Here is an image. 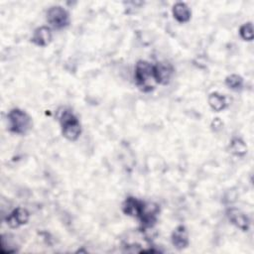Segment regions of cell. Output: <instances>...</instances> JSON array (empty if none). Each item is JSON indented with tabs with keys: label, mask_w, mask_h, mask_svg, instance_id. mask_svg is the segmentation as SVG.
<instances>
[{
	"label": "cell",
	"mask_w": 254,
	"mask_h": 254,
	"mask_svg": "<svg viewBox=\"0 0 254 254\" xmlns=\"http://www.w3.org/2000/svg\"><path fill=\"white\" fill-rule=\"evenodd\" d=\"M1 253L8 254L17 251L16 244L13 242V239L8 234H3L1 236Z\"/></svg>",
	"instance_id": "cell-14"
},
{
	"label": "cell",
	"mask_w": 254,
	"mask_h": 254,
	"mask_svg": "<svg viewBox=\"0 0 254 254\" xmlns=\"http://www.w3.org/2000/svg\"><path fill=\"white\" fill-rule=\"evenodd\" d=\"M28 220L29 212L23 207H17L6 217V223L11 228H17L23 224H26Z\"/></svg>",
	"instance_id": "cell-6"
},
{
	"label": "cell",
	"mask_w": 254,
	"mask_h": 254,
	"mask_svg": "<svg viewBox=\"0 0 254 254\" xmlns=\"http://www.w3.org/2000/svg\"><path fill=\"white\" fill-rule=\"evenodd\" d=\"M47 20L55 29H63L69 24L68 13L61 6L51 7L47 13Z\"/></svg>",
	"instance_id": "cell-4"
},
{
	"label": "cell",
	"mask_w": 254,
	"mask_h": 254,
	"mask_svg": "<svg viewBox=\"0 0 254 254\" xmlns=\"http://www.w3.org/2000/svg\"><path fill=\"white\" fill-rule=\"evenodd\" d=\"M225 83L233 90H240L243 86V79L238 74H230L225 78Z\"/></svg>",
	"instance_id": "cell-15"
},
{
	"label": "cell",
	"mask_w": 254,
	"mask_h": 254,
	"mask_svg": "<svg viewBox=\"0 0 254 254\" xmlns=\"http://www.w3.org/2000/svg\"><path fill=\"white\" fill-rule=\"evenodd\" d=\"M172 243L179 250H182L189 245L188 231L185 226L180 225L174 230L172 234Z\"/></svg>",
	"instance_id": "cell-11"
},
{
	"label": "cell",
	"mask_w": 254,
	"mask_h": 254,
	"mask_svg": "<svg viewBox=\"0 0 254 254\" xmlns=\"http://www.w3.org/2000/svg\"><path fill=\"white\" fill-rule=\"evenodd\" d=\"M135 80L137 86L145 92L151 91L157 84L154 65L146 61H139L135 66Z\"/></svg>",
	"instance_id": "cell-1"
},
{
	"label": "cell",
	"mask_w": 254,
	"mask_h": 254,
	"mask_svg": "<svg viewBox=\"0 0 254 254\" xmlns=\"http://www.w3.org/2000/svg\"><path fill=\"white\" fill-rule=\"evenodd\" d=\"M159 212V206L154 202L143 201L141 213L138 217L144 228L152 227L157 220V214Z\"/></svg>",
	"instance_id": "cell-5"
},
{
	"label": "cell",
	"mask_w": 254,
	"mask_h": 254,
	"mask_svg": "<svg viewBox=\"0 0 254 254\" xmlns=\"http://www.w3.org/2000/svg\"><path fill=\"white\" fill-rule=\"evenodd\" d=\"M208 103L214 111H221L226 106L225 97L217 92H212L208 96Z\"/></svg>",
	"instance_id": "cell-13"
},
{
	"label": "cell",
	"mask_w": 254,
	"mask_h": 254,
	"mask_svg": "<svg viewBox=\"0 0 254 254\" xmlns=\"http://www.w3.org/2000/svg\"><path fill=\"white\" fill-rule=\"evenodd\" d=\"M173 15L178 22L185 23L190 19V10L187 4L178 2L173 7Z\"/></svg>",
	"instance_id": "cell-12"
},
{
	"label": "cell",
	"mask_w": 254,
	"mask_h": 254,
	"mask_svg": "<svg viewBox=\"0 0 254 254\" xmlns=\"http://www.w3.org/2000/svg\"><path fill=\"white\" fill-rule=\"evenodd\" d=\"M8 122L10 131L17 134L27 133L31 126L32 121L30 116L23 110L19 108H14L8 113Z\"/></svg>",
	"instance_id": "cell-3"
},
{
	"label": "cell",
	"mask_w": 254,
	"mask_h": 254,
	"mask_svg": "<svg viewBox=\"0 0 254 254\" xmlns=\"http://www.w3.org/2000/svg\"><path fill=\"white\" fill-rule=\"evenodd\" d=\"M239 34L241 36V38L244 41H252L253 40V29H252V24L249 23H245L240 27L239 30Z\"/></svg>",
	"instance_id": "cell-17"
},
{
	"label": "cell",
	"mask_w": 254,
	"mask_h": 254,
	"mask_svg": "<svg viewBox=\"0 0 254 254\" xmlns=\"http://www.w3.org/2000/svg\"><path fill=\"white\" fill-rule=\"evenodd\" d=\"M230 148L232 150V152L238 156H242L246 153V145L245 143L238 139V138H234L232 141H231V144H230Z\"/></svg>",
	"instance_id": "cell-16"
},
{
	"label": "cell",
	"mask_w": 254,
	"mask_h": 254,
	"mask_svg": "<svg viewBox=\"0 0 254 254\" xmlns=\"http://www.w3.org/2000/svg\"><path fill=\"white\" fill-rule=\"evenodd\" d=\"M227 216L232 224L243 231L249 229V219L248 217L237 208H230L227 210Z\"/></svg>",
	"instance_id": "cell-8"
},
{
	"label": "cell",
	"mask_w": 254,
	"mask_h": 254,
	"mask_svg": "<svg viewBox=\"0 0 254 254\" xmlns=\"http://www.w3.org/2000/svg\"><path fill=\"white\" fill-rule=\"evenodd\" d=\"M154 74L157 83L167 84L172 77L173 67L168 63H158L154 65Z\"/></svg>",
	"instance_id": "cell-7"
},
{
	"label": "cell",
	"mask_w": 254,
	"mask_h": 254,
	"mask_svg": "<svg viewBox=\"0 0 254 254\" xmlns=\"http://www.w3.org/2000/svg\"><path fill=\"white\" fill-rule=\"evenodd\" d=\"M60 122L62 126V131L63 135L70 141L76 140L81 132L80 124L76 116L69 110H64L63 111L61 117H60Z\"/></svg>",
	"instance_id": "cell-2"
},
{
	"label": "cell",
	"mask_w": 254,
	"mask_h": 254,
	"mask_svg": "<svg viewBox=\"0 0 254 254\" xmlns=\"http://www.w3.org/2000/svg\"><path fill=\"white\" fill-rule=\"evenodd\" d=\"M142 205H143L142 200H139V199H137L136 197H133V196H129L123 202L122 209H123V212L126 215L138 218L140 213H141Z\"/></svg>",
	"instance_id": "cell-9"
},
{
	"label": "cell",
	"mask_w": 254,
	"mask_h": 254,
	"mask_svg": "<svg viewBox=\"0 0 254 254\" xmlns=\"http://www.w3.org/2000/svg\"><path fill=\"white\" fill-rule=\"evenodd\" d=\"M52 41V32L50 28L46 26L39 27L35 30L34 35L32 37V42L40 47L48 46Z\"/></svg>",
	"instance_id": "cell-10"
}]
</instances>
